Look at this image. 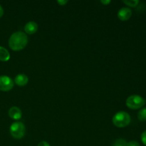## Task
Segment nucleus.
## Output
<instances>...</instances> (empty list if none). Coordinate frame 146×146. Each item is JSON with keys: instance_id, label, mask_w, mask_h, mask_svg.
<instances>
[{"instance_id": "obj_7", "label": "nucleus", "mask_w": 146, "mask_h": 146, "mask_svg": "<svg viewBox=\"0 0 146 146\" xmlns=\"http://www.w3.org/2000/svg\"><path fill=\"white\" fill-rule=\"evenodd\" d=\"M9 116L14 120H19L22 117V112L21 109L17 106H13L9 110Z\"/></svg>"}, {"instance_id": "obj_16", "label": "nucleus", "mask_w": 146, "mask_h": 146, "mask_svg": "<svg viewBox=\"0 0 146 146\" xmlns=\"http://www.w3.org/2000/svg\"><path fill=\"white\" fill-rule=\"evenodd\" d=\"M57 3H58L59 5L64 6L66 4L68 3V1H67V0H58V1H57Z\"/></svg>"}, {"instance_id": "obj_3", "label": "nucleus", "mask_w": 146, "mask_h": 146, "mask_svg": "<svg viewBox=\"0 0 146 146\" xmlns=\"http://www.w3.org/2000/svg\"><path fill=\"white\" fill-rule=\"evenodd\" d=\"M145 100L139 95H131L128 97L125 101L127 106L132 110L142 108L146 104Z\"/></svg>"}, {"instance_id": "obj_14", "label": "nucleus", "mask_w": 146, "mask_h": 146, "mask_svg": "<svg viewBox=\"0 0 146 146\" xmlns=\"http://www.w3.org/2000/svg\"><path fill=\"white\" fill-rule=\"evenodd\" d=\"M141 141H142L143 143L146 146V131H143L141 134Z\"/></svg>"}, {"instance_id": "obj_8", "label": "nucleus", "mask_w": 146, "mask_h": 146, "mask_svg": "<svg viewBox=\"0 0 146 146\" xmlns=\"http://www.w3.org/2000/svg\"><path fill=\"white\" fill-rule=\"evenodd\" d=\"M38 30V24L35 21H29L24 26V31L27 34H34Z\"/></svg>"}, {"instance_id": "obj_12", "label": "nucleus", "mask_w": 146, "mask_h": 146, "mask_svg": "<svg viewBox=\"0 0 146 146\" xmlns=\"http://www.w3.org/2000/svg\"><path fill=\"white\" fill-rule=\"evenodd\" d=\"M123 2L130 7H136L140 1L138 0H123Z\"/></svg>"}, {"instance_id": "obj_9", "label": "nucleus", "mask_w": 146, "mask_h": 146, "mask_svg": "<svg viewBox=\"0 0 146 146\" xmlns=\"http://www.w3.org/2000/svg\"><path fill=\"white\" fill-rule=\"evenodd\" d=\"M14 82L19 86H24L29 82V78L24 74H19L14 78Z\"/></svg>"}, {"instance_id": "obj_17", "label": "nucleus", "mask_w": 146, "mask_h": 146, "mask_svg": "<svg viewBox=\"0 0 146 146\" xmlns=\"http://www.w3.org/2000/svg\"><path fill=\"white\" fill-rule=\"evenodd\" d=\"M37 146H50V145L46 141H41Z\"/></svg>"}, {"instance_id": "obj_13", "label": "nucleus", "mask_w": 146, "mask_h": 146, "mask_svg": "<svg viewBox=\"0 0 146 146\" xmlns=\"http://www.w3.org/2000/svg\"><path fill=\"white\" fill-rule=\"evenodd\" d=\"M113 146H127V141L123 138H118L114 141Z\"/></svg>"}, {"instance_id": "obj_18", "label": "nucleus", "mask_w": 146, "mask_h": 146, "mask_svg": "<svg viewBox=\"0 0 146 146\" xmlns=\"http://www.w3.org/2000/svg\"><path fill=\"white\" fill-rule=\"evenodd\" d=\"M101 4H104V5H108V4L111 3V0H101Z\"/></svg>"}, {"instance_id": "obj_19", "label": "nucleus", "mask_w": 146, "mask_h": 146, "mask_svg": "<svg viewBox=\"0 0 146 146\" xmlns=\"http://www.w3.org/2000/svg\"><path fill=\"white\" fill-rule=\"evenodd\" d=\"M3 14H4V9H3L2 7L0 5V18L2 17Z\"/></svg>"}, {"instance_id": "obj_5", "label": "nucleus", "mask_w": 146, "mask_h": 146, "mask_svg": "<svg viewBox=\"0 0 146 146\" xmlns=\"http://www.w3.org/2000/svg\"><path fill=\"white\" fill-rule=\"evenodd\" d=\"M14 81L7 76H0V91H9L14 87Z\"/></svg>"}, {"instance_id": "obj_6", "label": "nucleus", "mask_w": 146, "mask_h": 146, "mask_svg": "<svg viewBox=\"0 0 146 146\" xmlns=\"http://www.w3.org/2000/svg\"><path fill=\"white\" fill-rule=\"evenodd\" d=\"M132 16V10L129 7H123L118 12V17L121 21H127Z\"/></svg>"}, {"instance_id": "obj_15", "label": "nucleus", "mask_w": 146, "mask_h": 146, "mask_svg": "<svg viewBox=\"0 0 146 146\" xmlns=\"http://www.w3.org/2000/svg\"><path fill=\"white\" fill-rule=\"evenodd\" d=\"M127 146H141L140 143L138 141H131L130 142L127 143Z\"/></svg>"}, {"instance_id": "obj_1", "label": "nucleus", "mask_w": 146, "mask_h": 146, "mask_svg": "<svg viewBox=\"0 0 146 146\" xmlns=\"http://www.w3.org/2000/svg\"><path fill=\"white\" fill-rule=\"evenodd\" d=\"M28 44V36L22 31L13 33L9 39V46L13 51H18L24 49Z\"/></svg>"}, {"instance_id": "obj_4", "label": "nucleus", "mask_w": 146, "mask_h": 146, "mask_svg": "<svg viewBox=\"0 0 146 146\" xmlns=\"http://www.w3.org/2000/svg\"><path fill=\"white\" fill-rule=\"evenodd\" d=\"M11 136L15 139H21L25 135V125L21 122H14L11 125L9 128Z\"/></svg>"}, {"instance_id": "obj_11", "label": "nucleus", "mask_w": 146, "mask_h": 146, "mask_svg": "<svg viewBox=\"0 0 146 146\" xmlns=\"http://www.w3.org/2000/svg\"><path fill=\"white\" fill-rule=\"evenodd\" d=\"M138 118L140 121H146V108H141L138 113Z\"/></svg>"}, {"instance_id": "obj_10", "label": "nucleus", "mask_w": 146, "mask_h": 146, "mask_svg": "<svg viewBox=\"0 0 146 146\" xmlns=\"http://www.w3.org/2000/svg\"><path fill=\"white\" fill-rule=\"evenodd\" d=\"M10 58V54L7 48L0 46V61H7Z\"/></svg>"}, {"instance_id": "obj_2", "label": "nucleus", "mask_w": 146, "mask_h": 146, "mask_svg": "<svg viewBox=\"0 0 146 146\" xmlns=\"http://www.w3.org/2000/svg\"><path fill=\"white\" fill-rule=\"evenodd\" d=\"M113 123L118 128H125L131 121V115L125 111H119L113 117Z\"/></svg>"}]
</instances>
